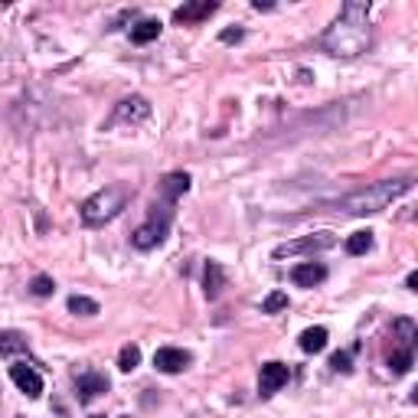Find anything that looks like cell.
I'll return each mask as SVG.
<instances>
[{"instance_id":"cell-1","label":"cell","mask_w":418,"mask_h":418,"mask_svg":"<svg viewBox=\"0 0 418 418\" xmlns=\"http://www.w3.org/2000/svg\"><path fill=\"white\" fill-rule=\"evenodd\" d=\"M320 46L337 59H357L369 49V4L363 0H347L340 7V16L320 36Z\"/></svg>"},{"instance_id":"cell-2","label":"cell","mask_w":418,"mask_h":418,"mask_svg":"<svg viewBox=\"0 0 418 418\" xmlns=\"http://www.w3.org/2000/svg\"><path fill=\"white\" fill-rule=\"evenodd\" d=\"M412 186H415V180H412V177L379 180V183H369V186H363V190H357V193L343 196V200L337 203V209H340V213H347V216H369V213L386 209L389 203H395L399 196H405Z\"/></svg>"},{"instance_id":"cell-3","label":"cell","mask_w":418,"mask_h":418,"mask_svg":"<svg viewBox=\"0 0 418 418\" xmlns=\"http://www.w3.org/2000/svg\"><path fill=\"white\" fill-rule=\"evenodd\" d=\"M131 203V190L121 183L115 186H105V190H98L95 196H88L86 203H82V223L86 225H105L111 223L115 216H121V209Z\"/></svg>"},{"instance_id":"cell-4","label":"cell","mask_w":418,"mask_h":418,"mask_svg":"<svg viewBox=\"0 0 418 418\" xmlns=\"http://www.w3.org/2000/svg\"><path fill=\"white\" fill-rule=\"evenodd\" d=\"M170 216L173 209L170 203H160V206H154V213H151V219L144 225H141L138 233L131 235L134 248H141V252H148V248H157L163 239H167V229H170Z\"/></svg>"},{"instance_id":"cell-5","label":"cell","mask_w":418,"mask_h":418,"mask_svg":"<svg viewBox=\"0 0 418 418\" xmlns=\"http://www.w3.org/2000/svg\"><path fill=\"white\" fill-rule=\"evenodd\" d=\"M337 245V235L333 233H314V235H304V239H291L285 245H278L271 255L278 258H295V255H314V252H324V248Z\"/></svg>"},{"instance_id":"cell-6","label":"cell","mask_w":418,"mask_h":418,"mask_svg":"<svg viewBox=\"0 0 418 418\" xmlns=\"http://www.w3.org/2000/svg\"><path fill=\"white\" fill-rule=\"evenodd\" d=\"M287 379H291V369H287L285 363H265L262 366V376H258V392L268 399V395L278 392Z\"/></svg>"},{"instance_id":"cell-7","label":"cell","mask_w":418,"mask_h":418,"mask_svg":"<svg viewBox=\"0 0 418 418\" xmlns=\"http://www.w3.org/2000/svg\"><path fill=\"white\" fill-rule=\"evenodd\" d=\"M10 379L16 382V389L24 395H30V399H39V395H43V379H39V372L33 369V366H26V363L10 366Z\"/></svg>"},{"instance_id":"cell-8","label":"cell","mask_w":418,"mask_h":418,"mask_svg":"<svg viewBox=\"0 0 418 418\" xmlns=\"http://www.w3.org/2000/svg\"><path fill=\"white\" fill-rule=\"evenodd\" d=\"M190 353L186 350H180V347H160L154 353V366L160 372H183L186 366H190Z\"/></svg>"},{"instance_id":"cell-9","label":"cell","mask_w":418,"mask_h":418,"mask_svg":"<svg viewBox=\"0 0 418 418\" xmlns=\"http://www.w3.org/2000/svg\"><path fill=\"white\" fill-rule=\"evenodd\" d=\"M76 386H78V399L82 402H92L95 395L108 392V379L101 372H82V376L76 372Z\"/></svg>"},{"instance_id":"cell-10","label":"cell","mask_w":418,"mask_h":418,"mask_svg":"<svg viewBox=\"0 0 418 418\" xmlns=\"http://www.w3.org/2000/svg\"><path fill=\"white\" fill-rule=\"evenodd\" d=\"M327 278V268L317 262H304V265H295V271H291V281H295L297 287H314L320 285V281Z\"/></svg>"},{"instance_id":"cell-11","label":"cell","mask_w":418,"mask_h":418,"mask_svg":"<svg viewBox=\"0 0 418 418\" xmlns=\"http://www.w3.org/2000/svg\"><path fill=\"white\" fill-rule=\"evenodd\" d=\"M216 14V4L213 0H200V4H186V7L173 10V20L177 24H196V20H206V16Z\"/></svg>"},{"instance_id":"cell-12","label":"cell","mask_w":418,"mask_h":418,"mask_svg":"<svg viewBox=\"0 0 418 418\" xmlns=\"http://www.w3.org/2000/svg\"><path fill=\"white\" fill-rule=\"evenodd\" d=\"M151 115V105L141 95H131V98H124L121 105H118L115 118L118 121H144V118Z\"/></svg>"},{"instance_id":"cell-13","label":"cell","mask_w":418,"mask_h":418,"mask_svg":"<svg viewBox=\"0 0 418 418\" xmlns=\"http://www.w3.org/2000/svg\"><path fill=\"white\" fill-rule=\"evenodd\" d=\"M190 190V173H170V177L163 180V203H177L180 196Z\"/></svg>"},{"instance_id":"cell-14","label":"cell","mask_w":418,"mask_h":418,"mask_svg":"<svg viewBox=\"0 0 418 418\" xmlns=\"http://www.w3.org/2000/svg\"><path fill=\"white\" fill-rule=\"evenodd\" d=\"M203 285H206V297H219V291H223L225 285V271L219 262H206V278H203Z\"/></svg>"},{"instance_id":"cell-15","label":"cell","mask_w":418,"mask_h":418,"mask_svg":"<svg viewBox=\"0 0 418 418\" xmlns=\"http://www.w3.org/2000/svg\"><path fill=\"white\" fill-rule=\"evenodd\" d=\"M26 337L16 330H4L0 333V357H14V353H26Z\"/></svg>"},{"instance_id":"cell-16","label":"cell","mask_w":418,"mask_h":418,"mask_svg":"<svg viewBox=\"0 0 418 418\" xmlns=\"http://www.w3.org/2000/svg\"><path fill=\"white\" fill-rule=\"evenodd\" d=\"M301 350L304 353H320V350L327 347V330L324 327H307V330L301 333Z\"/></svg>"},{"instance_id":"cell-17","label":"cell","mask_w":418,"mask_h":418,"mask_svg":"<svg viewBox=\"0 0 418 418\" xmlns=\"http://www.w3.org/2000/svg\"><path fill=\"white\" fill-rule=\"evenodd\" d=\"M160 36V20H141L138 26H131V39L134 43H151Z\"/></svg>"},{"instance_id":"cell-18","label":"cell","mask_w":418,"mask_h":418,"mask_svg":"<svg viewBox=\"0 0 418 418\" xmlns=\"http://www.w3.org/2000/svg\"><path fill=\"white\" fill-rule=\"evenodd\" d=\"M369 248H372V233H369V229H360V233H353L347 239V252H350V255H366Z\"/></svg>"},{"instance_id":"cell-19","label":"cell","mask_w":418,"mask_h":418,"mask_svg":"<svg viewBox=\"0 0 418 418\" xmlns=\"http://www.w3.org/2000/svg\"><path fill=\"white\" fill-rule=\"evenodd\" d=\"M141 366V347H134V343H128V347H121V353H118V369L121 372H131Z\"/></svg>"},{"instance_id":"cell-20","label":"cell","mask_w":418,"mask_h":418,"mask_svg":"<svg viewBox=\"0 0 418 418\" xmlns=\"http://www.w3.org/2000/svg\"><path fill=\"white\" fill-rule=\"evenodd\" d=\"M69 310L72 314H78V317H95V314H98V301L82 297V295H72L69 297Z\"/></svg>"},{"instance_id":"cell-21","label":"cell","mask_w":418,"mask_h":418,"mask_svg":"<svg viewBox=\"0 0 418 418\" xmlns=\"http://www.w3.org/2000/svg\"><path fill=\"white\" fill-rule=\"evenodd\" d=\"M389 366H392L395 376H405V372L412 369V350H399V353H392V357H389Z\"/></svg>"},{"instance_id":"cell-22","label":"cell","mask_w":418,"mask_h":418,"mask_svg":"<svg viewBox=\"0 0 418 418\" xmlns=\"http://www.w3.org/2000/svg\"><path fill=\"white\" fill-rule=\"evenodd\" d=\"M30 291L36 297H49L56 291V281L49 278V275H36V278H33V285H30Z\"/></svg>"},{"instance_id":"cell-23","label":"cell","mask_w":418,"mask_h":418,"mask_svg":"<svg viewBox=\"0 0 418 418\" xmlns=\"http://www.w3.org/2000/svg\"><path fill=\"white\" fill-rule=\"evenodd\" d=\"M285 307H287V295H281V291L268 295V297H265V304H262L265 314H275V310H285Z\"/></svg>"},{"instance_id":"cell-24","label":"cell","mask_w":418,"mask_h":418,"mask_svg":"<svg viewBox=\"0 0 418 418\" xmlns=\"http://www.w3.org/2000/svg\"><path fill=\"white\" fill-rule=\"evenodd\" d=\"M330 369L333 372H350V357H347V353H333V357H330Z\"/></svg>"},{"instance_id":"cell-25","label":"cell","mask_w":418,"mask_h":418,"mask_svg":"<svg viewBox=\"0 0 418 418\" xmlns=\"http://www.w3.org/2000/svg\"><path fill=\"white\" fill-rule=\"evenodd\" d=\"M219 39H223V43H239L242 30H239V26H235V30H223V36H219Z\"/></svg>"},{"instance_id":"cell-26","label":"cell","mask_w":418,"mask_h":418,"mask_svg":"<svg viewBox=\"0 0 418 418\" xmlns=\"http://www.w3.org/2000/svg\"><path fill=\"white\" fill-rule=\"evenodd\" d=\"M92 418H105V415H92Z\"/></svg>"},{"instance_id":"cell-27","label":"cell","mask_w":418,"mask_h":418,"mask_svg":"<svg viewBox=\"0 0 418 418\" xmlns=\"http://www.w3.org/2000/svg\"><path fill=\"white\" fill-rule=\"evenodd\" d=\"M124 418H128V415H124Z\"/></svg>"}]
</instances>
